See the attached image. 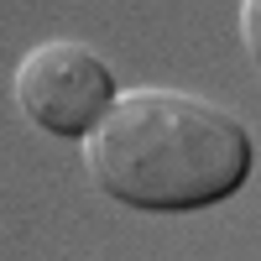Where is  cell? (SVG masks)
I'll use <instances>...</instances> for the list:
<instances>
[{
  "label": "cell",
  "mask_w": 261,
  "mask_h": 261,
  "mask_svg": "<svg viewBox=\"0 0 261 261\" xmlns=\"http://www.w3.org/2000/svg\"><path fill=\"white\" fill-rule=\"evenodd\" d=\"M84 167L130 209L183 214L230 199L251 172V136L230 110L178 89H130L89 136Z\"/></svg>",
  "instance_id": "cell-1"
},
{
  "label": "cell",
  "mask_w": 261,
  "mask_h": 261,
  "mask_svg": "<svg viewBox=\"0 0 261 261\" xmlns=\"http://www.w3.org/2000/svg\"><path fill=\"white\" fill-rule=\"evenodd\" d=\"M16 99L53 136H89L115 105V73L79 42H42L16 68Z\"/></svg>",
  "instance_id": "cell-2"
},
{
  "label": "cell",
  "mask_w": 261,
  "mask_h": 261,
  "mask_svg": "<svg viewBox=\"0 0 261 261\" xmlns=\"http://www.w3.org/2000/svg\"><path fill=\"white\" fill-rule=\"evenodd\" d=\"M241 32H246V47L256 53V0H246V6H241Z\"/></svg>",
  "instance_id": "cell-3"
}]
</instances>
